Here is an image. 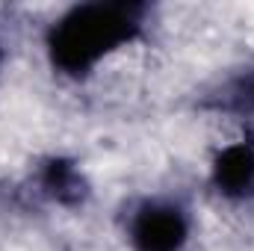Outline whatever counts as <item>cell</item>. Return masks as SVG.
Segmentation results:
<instances>
[{"label": "cell", "instance_id": "6da1fadb", "mask_svg": "<svg viewBox=\"0 0 254 251\" xmlns=\"http://www.w3.org/2000/svg\"><path fill=\"white\" fill-rule=\"evenodd\" d=\"M139 27V6L127 3H92L74 9L51 36V51L60 68L86 71L95 60L133 36Z\"/></svg>", "mask_w": 254, "mask_h": 251}, {"label": "cell", "instance_id": "7a4b0ae2", "mask_svg": "<svg viewBox=\"0 0 254 251\" xmlns=\"http://www.w3.org/2000/svg\"><path fill=\"white\" fill-rule=\"evenodd\" d=\"M187 225L178 216V210L166 207H151L136 219L133 240L139 251H178L184 246Z\"/></svg>", "mask_w": 254, "mask_h": 251}, {"label": "cell", "instance_id": "3957f363", "mask_svg": "<svg viewBox=\"0 0 254 251\" xmlns=\"http://www.w3.org/2000/svg\"><path fill=\"white\" fill-rule=\"evenodd\" d=\"M216 184L228 195H243L254 187V151L234 145L216 160Z\"/></svg>", "mask_w": 254, "mask_h": 251}, {"label": "cell", "instance_id": "277c9868", "mask_svg": "<svg viewBox=\"0 0 254 251\" xmlns=\"http://www.w3.org/2000/svg\"><path fill=\"white\" fill-rule=\"evenodd\" d=\"M45 187L48 192L57 198V201H65V204H74V201H80L83 198V178L77 175V169L71 166V163H63V160H57V163H51L48 166V172H45Z\"/></svg>", "mask_w": 254, "mask_h": 251}, {"label": "cell", "instance_id": "5b68a950", "mask_svg": "<svg viewBox=\"0 0 254 251\" xmlns=\"http://www.w3.org/2000/svg\"><path fill=\"white\" fill-rule=\"evenodd\" d=\"M228 98H231V107L237 113H254V71L234 83Z\"/></svg>", "mask_w": 254, "mask_h": 251}]
</instances>
